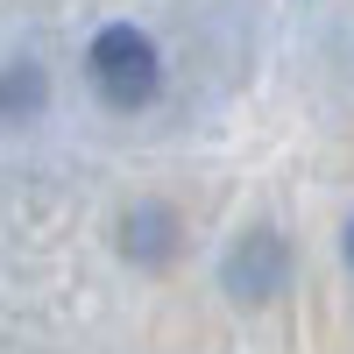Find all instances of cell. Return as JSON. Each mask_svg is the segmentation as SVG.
<instances>
[{"mask_svg":"<svg viewBox=\"0 0 354 354\" xmlns=\"http://www.w3.org/2000/svg\"><path fill=\"white\" fill-rule=\"evenodd\" d=\"M85 71H93V85H100L106 106H149V100H156V78H163L156 43L142 36V28H128V21H113V28L93 36Z\"/></svg>","mask_w":354,"mask_h":354,"instance_id":"cell-1","label":"cell"},{"mask_svg":"<svg viewBox=\"0 0 354 354\" xmlns=\"http://www.w3.org/2000/svg\"><path fill=\"white\" fill-rule=\"evenodd\" d=\"M283 277H290V255H283V241L270 227H255V234H241V248L227 255V290L241 305H262V298H277L283 290Z\"/></svg>","mask_w":354,"mask_h":354,"instance_id":"cell-2","label":"cell"},{"mask_svg":"<svg viewBox=\"0 0 354 354\" xmlns=\"http://www.w3.org/2000/svg\"><path fill=\"white\" fill-rule=\"evenodd\" d=\"M36 106H43V71L36 64H8L0 71V113L21 121V113H36Z\"/></svg>","mask_w":354,"mask_h":354,"instance_id":"cell-3","label":"cell"},{"mask_svg":"<svg viewBox=\"0 0 354 354\" xmlns=\"http://www.w3.org/2000/svg\"><path fill=\"white\" fill-rule=\"evenodd\" d=\"M347 262H354V220H347Z\"/></svg>","mask_w":354,"mask_h":354,"instance_id":"cell-4","label":"cell"}]
</instances>
